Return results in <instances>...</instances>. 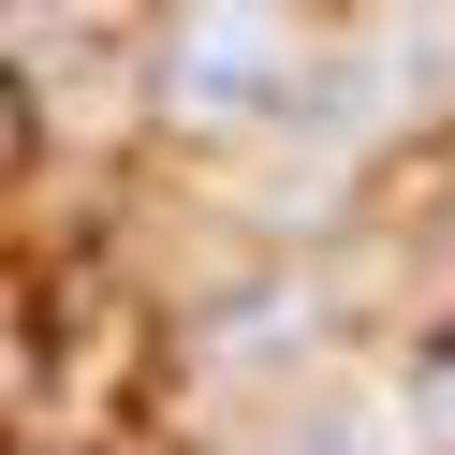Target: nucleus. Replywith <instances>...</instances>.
Masks as SVG:
<instances>
[{"mask_svg": "<svg viewBox=\"0 0 455 455\" xmlns=\"http://www.w3.org/2000/svg\"><path fill=\"white\" fill-rule=\"evenodd\" d=\"M265 89H294V0H191L162 44V103L177 118H250Z\"/></svg>", "mask_w": 455, "mask_h": 455, "instance_id": "obj_1", "label": "nucleus"}, {"mask_svg": "<svg viewBox=\"0 0 455 455\" xmlns=\"http://www.w3.org/2000/svg\"><path fill=\"white\" fill-rule=\"evenodd\" d=\"M0 148H15V103H0Z\"/></svg>", "mask_w": 455, "mask_h": 455, "instance_id": "obj_2", "label": "nucleus"}]
</instances>
